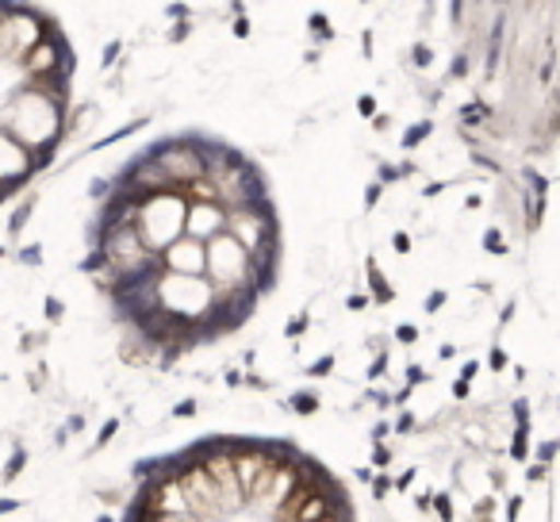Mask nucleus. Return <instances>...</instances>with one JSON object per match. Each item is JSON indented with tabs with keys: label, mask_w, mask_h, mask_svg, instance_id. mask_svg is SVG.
Instances as JSON below:
<instances>
[{
	"label": "nucleus",
	"mask_w": 560,
	"mask_h": 522,
	"mask_svg": "<svg viewBox=\"0 0 560 522\" xmlns=\"http://www.w3.org/2000/svg\"><path fill=\"white\" fill-rule=\"evenodd\" d=\"M58 50H62V43L55 39V35H47V39L39 43V47L32 50V55L24 58V73H27V81H55V85H62L58 81V66H62L66 73H70V62L66 58H58ZM66 55V50H62Z\"/></svg>",
	"instance_id": "8"
},
{
	"label": "nucleus",
	"mask_w": 560,
	"mask_h": 522,
	"mask_svg": "<svg viewBox=\"0 0 560 522\" xmlns=\"http://www.w3.org/2000/svg\"><path fill=\"white\" fill-rule=\"evenodd\" d=\"M226 227H231V211L223 208V204L215 200H188V219H185V234L196 242H203L208 246L211 239H219V234H226Z\"/></svg>",
	"instance_id": "5"
},
{
	"label": "nucleus",
	"mask_w": 560,
	"mask_h": 522,
	"mask_svg": "<svg viewBox=\"0 0 560 522\" xmlns=\"http://www.w3.org/2000/svg\"><path fill=\"white\" fill-rule=\"evenodd\" d=\"M154 522H200V519H196V514L188 511V514H158Z\"/></svg>",
	"instance_id": "11"
},
{
	"label": "nucleus",
	"mask_w": 560,
	"mask_h": 522,
	"mask_svg": "<svg viewBox=\"0 0 560 522\" xmlns=\"http://www.w3.org/2000/svg\"><path fill=\"white\" fill-rule=\"evenodd\" d=\"M165 262V274H185V277H203V269H208V246L196 239H180L173 242L170 250L162 254Z\"/></svg>",
	"instance_id": "9"
},
{
	"label": "nucleus",
	"mask_w": 560,
	"mask_h": 522,
	"mask_svg": "<svg viewBox=\"0 0 560 522\" xmlns=\"http://www.w3.org/2000/svg\"><path fill=\"white\" fill-rule=\"evenodd\" d=\"M24 85H27L24 66H20V62H4V58H0V108H4V104H9Z\"/></svg>",
	"instance_id": "10"
},
{
	"label": "nucleus",
	"mask_w": 560,
	"mask_h": 522,
	"mask_svg": "<svg viewBox=\"0 0 560 522\" xmlns=\"http://www.w3.org/2000/svg\"><path fill=\"white\" fill-rule=\"evenodd\" d=\"M185 219H188V196L177 188H165V193H150L147 200L135 211V231H139L142 246L154 257H162L173 242L185 239Z\"/></svg>",
	"instance_id": "3"
},
{
	"label": "nucleus",
	"mask_w": 560,
	"mask_h": 522,
	"mask_svg": "<svg viewBox=\"0 0 560 522\" xmlns=\"http://www.w3.org/2000/svg\"><path fill=\"white\" fill-rule=\"evenodd\" d=\"M150 297L162 315L173 323H200L211 312H219V292L208 277H185V274H158L150 281Z\"/></svg>",
	"instance_id": "2"
},
{
	"label": "nucleus",
	"mask_w": 560,
	"mask_h": 522,
	"mask_svg": "<svg viewBox=\"0 0 560 522\" xmlns=\"http://www.w3.org/2000/svg\"><path fill=\"white\" fill-rule=\"evenodd\" d=\"M35 154L27 147H20L9 131H0V196L9 193V188H20L27 177L35 173Z\"/></svg>",
	"instance_id": "6"
},
{
	"label": "nucleus",
	"mask_w": 560,
	"mask_h": 522,
	"mask_svg": "<svg viewBox=\"0 0 560 522\" xmlns=\"http://www.w3.org/2000/svg\"><path fill=\"white\" fill-rule=\"evenodd\" d=\"M62 116H66V89L55 85V81H27L0 108V131H9L20 147L39 154L43 162L47 150L55 147V139L62 135Z\"/></svg>",
	"instance_id": "1"
},
{
	"label": "nucleus",
	"mask_w": 560,
	"mask_h": 522,
	"mask_svg": "<svg viewBox=\"0 0 560 522\" xmlns=\"http://www.w3.org/2000/svg\"><path fill=\"white\" fill-rule=\"evenodd\" d=\"M254 274H257L254 254H249V250L242 246L231 231L208 242V269H203V277L215 285L219 304H223L226 297H234L242 285H249V277H254Z\"/></svg>",
	"instance_id": "4"
},
{
	"label": "nucleus",
	"mask_w": 560,
	"mask_h": 522,
	"mask_svg": "<svg viewBox=\"0 0 560 522\" xmlns=\"http://www.w3.org/2000/svg\"><path fill=\"white\" fill-rule=\"evenodd\" d=\"M226 231L254 254V266H257L265 246H269V216H261V211H231V227Z\"/></svg>",
	"instance_id": "7"
}]
</instances>
